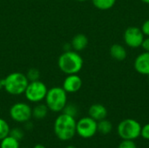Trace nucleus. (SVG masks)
Masks as SVG:
<instances>
[{
    "label": "nucleus",
    "mask_w": 149,
    "mask_h": 148,
    "mask_svg": "<svg viewBox=\"0 0 149 148\" xmlns=\"http://www.w3.org/2000/svg\"><path fill=\"white\" fill-rule=\"evenodd\" d=\"M76 124L77 121L74 117L63 113L58 115L54 121V133L60 140H70L76 134Z\"/></svg>",
    "instance_id": "obj_1"
},
{
    "label": "nucleus",
    "mask_w": 149,
    "mask_h": 148,
    "mask_svg": "<svg viewBox=\"0 0 149 148\" xmlns=\"http://www.w3.org/2000/svg\"><path fill=\"white\" fill-rule=\"evenodd\" d=\"M84 60L78 51L73 50L64 51L58 59L59 70L66 75L78 74L83 68Z\"/></svg>",
    "instance_id": "obj_2"
},
{
    "label": "nucleus",
    "mask_w": 149,
    "mask_h": 148,
    "mask_svg": "<svg viewBox=\"0 0 149 148\" xmlns=\"http://www.w3.org/2000/svg\"><path fill=\"white\" fill-rule=\"evenodd\" d=\"M3 81V89L10 95L18 96L24 93V91L29 84V80L25 74L15 72L7 75Z\"/></svg>",
    "instance_id": "obj_3"
},
{
    "label": "nucleus",
    "mask_w": 149,
    "mask_h": 148,
    "mask_svg": "<svg viewBox=\"0 0 149 148\" xmlns=\"http://www.w3.org/2000/svg\"><path fill=\"white\" fill-rule=\"evenodd\" d=\"M45 104L50 111L53 113H60L67 104V92L61 86H54L48 89Z\"/></svg>",
    "instance_id": "obj_4"
},
{
    "label": "nucleus",
    "mask_w": 149,
    "mask_h": 148,
    "mask_svg": "<svg viewBox=\"0 0 149 148\" xmlns=\"http://www.w3.org/2000/svg\"><path fill=\"white\" fill-rule=\"evenodd\" d=\"M117 131L122 140H134L141 136V126L134 119H127L119 124Z\"/></svg>",
    "instance_id": "obj_5"
},
{
    "label": "nucleus",
    "mask_w": 149,
    "mask_h": 148,
    "mask_svg": "<svg viewBox=\"0 0 149 148\" xmlns=\"http://www.w3.org/2000/svg\"><path fill=\"white\" fill-rule=\"evenodd\" d=\"M47 91L48 88L44 82L36 80L29 82L24 94L28 101L37 104L45 100Z\"/></svg>",
    "instance_id": "obj_6"
},
{
    "label": "nucleus",
    "mask_w": 149,
    "mask_h": 148,
    "mask_svg": "<svg viewBox=\"0 0 149 148\" xmlns=\"http://www.w3.org/2000/svg\"><path fill=\"white\" fill-rule=\"evenodd\" d=\"M31 107L24 102H17L10 108V117L17 123H25L32 117Z\"/></svg>",
    "instance_id": "obj_7"
},
{
    "label": "nucleus",
    "mask_w": 149,
    "mask_h": 148,
    "mask_svg": "<svg viewBox=\"0 0 149 148\" xmlns=\"http://www.w3.org/2000/svg\"><path fill=\"white\" fill-rule=\"evenodd\" d=\"M97 132V121L91 117H84L77 121L76 133L81 138L90 139L93 137Z\"/></svg>",
    "instance_id": "obj_8"
},
{
    "label": "nucleus",
    "mask_w": 149,
    "mask_h": 148,
    "mask_svg": "<svg viewBox=\"0 0 149 148\" xmlns=\"http://www.w3.org/2000/svg\"><path fill=\"white\" fill-rule=\"evenodd\" d=\"M144 38L145 36L141 29L136 26H130L127 28L124 32V41L126 44L131 48H138L141 46Z\"/></svg>",
    "instance_id": "obj_9"
},
{
    "label": "nucleus",
    "mask_w": 149,
    "mask_h": 148,
    "mask_svg": "<svg viewBox=\"0 0 149 148\" xmlns=\"http://www.w3.org/2000/svg\"><path fill=\"white\" fill-rule=\"evenodd\" d=\"M82 79L78 74H70L63 81V89L67 93H75L82 87Z\"/></svg>",
    "instance_id": "obj_10"
},
{
    "label": "nucleus",
    "mask_w": 149,
    "mask_h": 148,
    "mask_svg": "<svg viewBox=\"0 0 149 148\" xmlns=\"http://www.w3.org/2000/svg\"><path fill=\"white\" fill-rule=\"evenodd\" d=\"M134 66L138 73L149 76V52L144 51L139 54L134 60Z\"/></svg>",
    "instance_id": "obj_11"
},
{
    "label": "nucleus",
    "mask_w": 149,
    "mask_h": 148,
    "mask_svg": "<svg viewBox=\"0 0 149 148\" xmlns=\"http://www.w3.org/2000/svg\"><path fill=\"white\" fill-rule=\"evenodd\" d=\"M89 117L96 120L97 122L102 120H105L107 116V108L101 104H93L90 106L88 110Z\"/></svg>",
    "instance_id": "obj_12"
},
{
    "label": "nucleus",
    "mask_w": 149,
    "mask_h": 148,
    "mask_svg": "<svg viewBox=\"0 0 149 148\" xmlns=\"http://www.w3.org/2000/svg\"><path fill=\"white\" fill-rule=\"evenodd\" d=\"M72 49L75 51H82L88 45V38L85 34L79 33L75 35L71 42Z\"/></svg>",
    "instance_id": "obj_13"
},
{
    "label": "nucleus",
    "mask_w": 149,
    "mask_h": 148,
    "mask_svg": "<svg viewBox=\"0 0 149 148\" xmlns=\"http://www.w3.org/2000/svg\"><path fill=\"white\" fill-rule=\"evenodd\" d=\"M110 55L111 57L118 61H122L127 58V50L124 46L119 44H114L110 48Z\"/></svg>",
    "instance_id": "obj_14"
},
{
    "label": "nucleus",
    "mask_w": 149,
    "mask_h": 148,
    "mask_svg": "<svg viewBox=\"0 0 149 148\" xmlns=\"http://www.w3.org/2000/svg\"><path fill=\"white\" fill-rule=\"evenodd\" d=\"M49 108L47 107V106L45 104H42L40 103H37V105L31 109V113H32V117L36 120H44L48 113H49Z\"/></svg>",
    "instance_id": "obj_15"
},
{
    "label": "nucleus",
    "mask_w": 149,
    "mask_h": 148,
    "mask_svg": "<svg viewBox=\"0 0 149 148\" xmlns=\"http://www.w3.org/2000/svg\"><path fill=\"white\" fill-rule=\"evenodd\" d=\"M92 2L98 10H107L113 7L116 0H92Z\"/></svg>",
    "instance_id": "obj_16"
},
{
    "label": "nucleus",
    "mask_w": 149,
    "mask_h": 148,
    "mask_svg": "<svg viewBox=\"0 0 149 148\" xmlns=\"http://www.w3.org/2000/svg\"><path fill=\"white\" fill-rule=\"evenodd\" d=\"M97 129L98 132L102 134H108L113 130V125L109 120L105 119L97 122Z\"/></svg>",
    "instance_id": "obj_17"
},
{
    "label": "nucleus",
    "mask_w": 149,
    "mask_h": 148,
    "mask_svg": "<svg viewBox=\"0 0 149 148\" xmlns=\"http://www.w3.org/2000/svg\"><path fill=\"white\" fill-rule=\"evenodd\" d=\"M0 148H19V140L8 135L1 140Z\"/></svg>",
    "instance_id": "obj_18"
},
{
    "label": "nucleus",
    "mask_w": 149,
    "mask_h": 148,
    "mask_svg": "<svg viewBox=\"0 0 149 148\" xmlns=\"http://www.w3.org/2000/svg\"><path fill=\"white\" fill-rule=\"evenodd\" d=\"M10 128L7 121L0 118V140L7 137L10 134Z\"/></svg>",
    "instance_id": "obj_19"
},
{
    "label": "nucleus",
    "mask_w": 149,
    "mask_h": 148,
    "mask_svg": "<svg viewBox=\"0 0 149 148\" xmlns=\"http://www.w3.org/2000/svg\"><path fill=\"white\" fill-rule=\"evenodd\" d=\"M25 76L28 79L29 82L39 80V79H40V72L37 68H31V69H29L27 71Z\"/></svg>",
    "instance_id": "obj_20"
},
{
    "label": "nucleus",
    "mask_w": 149,
    "mask_h": 148,
    "mask_svg": "<svg viewBox=\"0 0 149 148\" xmlns=\"http://www.w3.org/2000/svg\"><path fill=\"white\" fill-rule=\"evenodd\" d=\"M62 112L64 113L67 114V115H70V116L75 118L78 115L79 110H78V107H77L76 105H74V104H66Z\"/></svg>",
    "instance_id": "obj_21"
},
{
    "label": "nucleus",
    "mask_w": 149,
    "mask_h": 148,
    "mask_svg": "<svg viewBox=\"0 0 149 148\" xmlns=\"http://www.w3.org/2000/svg\"><path fill=\"white\" fill-rule=\"evenodd\" d=\"M10 136L13 137L14 139L17 140H20L24 138V132L23 130H21L20 128L18 127H15V128H12L10 129Z\"/></svg>",
    "instance_id": "obj_22"
},
{
    "label": "nucleus",
    "mask_w": 149,
    "mask_h": 148,
    "mask_svg": "<svg viewBox=\"0 0 149 148\" xmlns=\"http://www.w3.org/2000/svg\"><path fill=\"white\" fill-rule=\"evenodd\" d=\"M118 148H137L136 144L134 143V140H123L120 144L119 145Z\"/></svg>",
    "instance_id": "obj_23"
},
{
    "label": "nucleus",
    "mask_w": 149,
    "mask_h": 148,
    "mask_svg": "<svg viewBox=\"0 0 149 148\" xmlns=\"http://www.w3.org/2000/svg\"><path fill=\"white\" fill-rule=\"evenodd\" d=\"M141 136L143 139L149 140V123L148 124H146L143 127L141 126Z\"/></svg>",
    "instance_id": "obj_24"
},
{
    "label": "nucleus",
    "mask_w": 149,
    "mask_h": 148,
    "mask_svg": "<svg viewBox=\"0 0 149 148\" xmlns=\"http://www.w3.org/2000/svg\"><path fill=\"white\" fill-rule=\"evenodd\" d=\"M141 31L144 34V36H147V37H149V19L146 20L142 25H141Z\"/></svg>",
    "instance_id": "obj_25"
},
{
    "label": "nucleus",
    "mask_w": 149,
    "mask_h": 148,
    "mask_svg": "<svg viewBox=\"0 0 149 148\" xmlns=\"http://www.w3.org/2000/svg\"><path fill=\"white\" fill-rule=\"evenodd\" d=\"M141 47L143 48L144 51L149 52V37H147L146 38H144V40L141 44Z\"/></svg>",
    "instance_id": "obj_26"
},
{
    "label": "nucleus",
    "mask_w": 149,
    "mask_h": 148,
    "mask_svg": "<svg viewBox=\"0 0 149 148\" xmlns=\"http://www.w3.org/2000/svg\"><path fill=\"white\" fill-rule=\"evenodd\" d=\"M24 124H25V128H26L27 130H31V128H32L33 125H32V123H31V122H30V120H29V121H27V122H25Z\"/></svg>",
    "instance_id": "obj_27"
},
{
    "label": "nucleus",
    "mask_w": 149,
    "mask_h": 148,
    "mask_svg": "<svg viewBox=\"0 0 149 148\" xmlns=\"http://www.w3.org/2000/svg\"><path fill=\"white\" fill-rule=\"evenodd\" d=\"M33 148H46L44 145H42V144H37L36 146H34V147Z\"/></svg>",
    "instance_id": "obj_28"
},
{
    "label": "nucleus",
    "mask_w": 149,
    "mask_h": 148,
    "mask_svg": "<svg viewBox=\"0 0 149 148\" xmlns=\"http://www.w3.org/2000/svg\"><path fill=\"white\" fill-rule=\"evenodd\" d=\"M3 89V79H0V91Z\"/></svg>",
    "instance_id": "obj_29"
},
{
    "label": "nucleus",
    "mask_w": 149,
    "mask_h": 148,
    "mask_svg": "<svg viewBox=\"0 0 149 148\" xmlns=\"http://www.w3.org/2000/svg\"><path fill=\"white\" fill-rule=\"evenodd\" d=\"M143 3H147V4H149V0H141Z\"/></svg>",
    "instance_id": "obj_30"
},
{
    "label": "nucleus",
    "mask_w": 149,
    "mask_h": 148,
    "mask_svg": "<svg viewBox=\"0 0 149 148\" xmlns=\"http://www.w3.org/2000/svg\"><path fill=\"white\" fill-rule=\"evenodd\" d=\"M65 148H77L76 147H74V146H67Z\"/></svg>",
    "instance_id": "obj_31"
},
{
    "label": "nucleus",
    "mask_w": 149,
    "mask_h": 148,
    "mask_svg": "<svg viewBox=\"0 0 149 148\" xmlns=\"http://www.w3.org/2000/svg\"><path fill=\"white\" fill-rule=\"evenodd\" d=\"M75 1H78V2H86V1H88V0H75Z\"/></svg>",
    "instance_id": "obj_32"
},
{
    "label": "nucleus",
    "mask_w": 149,
    "mask_h": 148,
    "mask_svg": "<svg viewBox=\"0 0 149 148\" xmlns=\"http://www.w3.org/2000/svg\"><path fill=\"white\" fill-rule=\"evenodd\" d=\"M19 148H20V147H19ZM23 148H26V147H23Z\"/></svg>",
    "instance_id": "obj_33"
},
{
    "label": "nucleus",
    "mask_w": 149,
    "mask_h": 148,
    "mask_svg": "<svg viewBox=\"0 0 149 148\" xmlns=\"http://www.w3.org/2000/svg\"><path fill=\"white\" fill-rule=\"evenodd\" d=\"M148 77H149V76H148ZM148 81H149V79H148Z\"/></svg>",
    "instance_id": "obj_34"
}]
</instances>
